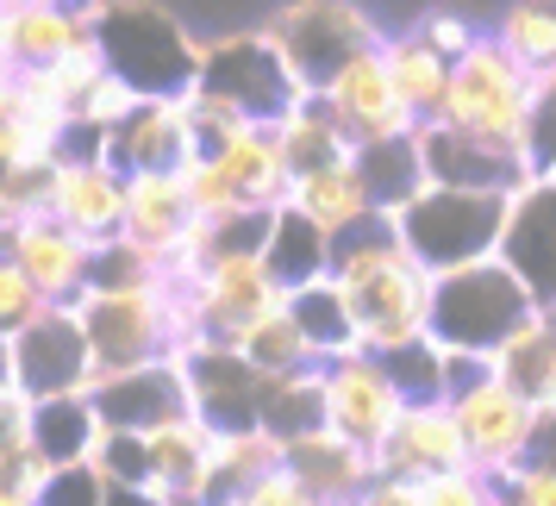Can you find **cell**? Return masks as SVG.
Wrapping results in <instances>:
<instances>
[{
  "mask_svg": "<svg viewBox=\"0 0 556 506\" xmlns=\"http://www.w3.org/2000/svg\"><path fill=\"white\" fill-rule=\"evenodd\" d=\"M331 276L351 301L363 351H394L419 338L431 319V269L406 251L394 213H363L356 226L331 231Z\"/></svg>",
  "mask_w": 556,
  "mask_h": 506,
  "instance_id": "1",
  "label": "cell"
},
{
  "mask_svg": "<svg viewBox=\"0 0 556 506\" xmlns=\"http://www.w3.org/2000/svg\"><path fill=\"white\" fill-rule=\"evenodd\" d=\"M544 306L531 294L519 269L506 263L501 251L494 256H476L463 269H444L431 276V319L426 331L451 351H481V356H501V344L513 331H526Z\"/></svg>",
  "mask_w": 556,
  "mask_h": 506,
  "instance_id": "2",
  "label": "cell"
},
{
  "mask_svg": "<svg viewBox=\"0 0 556 506\" xmlns=\"http://www.w3.org/2000/svg\"><path fill=\"white\" fill-rule=\"evenodd\" d=\"M101 31V51L138 94H188L201 81L206 38L181 26L156 0H76Z\"/></svg>",
  "mask_w": 556,
  "mask_h": 506,
  "instance_id": "3",
  "label": "cell"
},
{
  "mask_svg": "<svg viewBox=\"0 0 556 506\" xmlns=\"http://www.w3.org/2000/svg\"><path fill=\"white\" fill-rule=\"evenodd\" d=\"M506 206H513V194H494V188H444V181H426L394 213V226H401L406 251L419 256L431 276H444V269H463L476 256L501 251Z\"/></svg>",
  "mask_w": 556,
  "mask_h": 506,
  "instance_id": "4",
  "label": "cell"
},
{
  "mask_svg": "<svg viewBox=\"0 0 556 506\" xmlns=\"http://www.w3.org/2000/svg\"><path fill=\"white\" fill-rule=\"evenodd\" d=\"M531 94H538V76H531L519 56L506 51L494 31H481V45L451 69V94H444V126L481 131V138H501V144H519L526 151V113Z\"/></svg>",
  "mask_w": 556,
  "mask_h": 506,
  "instance_id": "5",
  "label": "cell"
},
{
  "mask_svg": "<svg viewBox=\"0 0 556 506\" xmlns=\"http://www.w3.org/2000/svg\"><path fill=\"white\" fill-rule=\"evenodd\" d=\"M263 31L276 38V51L288 56V69L301 76V88H326L356 51L381 45L388 31L376 26L369 7L356 0H281L263 20Z\"/></svg>",
  "mask_w": 556,
  "mask_h": 506,
  "instance_id": "6",
  "label": "cell"
},
{
  "mask_svg": "<svg viewBox=\"0 0 556 506\" xmlns=\"http://www.w3.org/2000/svg\"><path fill=\"white\" fill-rule=\"evenodd\" d=\"M201 88L226 94L231 106H244L256 126H276L294 101H306L313 88H301V76L288 69V56L276 51V38L256 31H226V38H206L201 51Z\"/></svg>",
  "mask_w": 556,
  "mask_h": 506,
  "instance_id": "7",
  "label": "cell"
},
{
  "mask_svg": "<svg viewBox=\"0 0 556 506\" xmlns=\"http://www.w3.org/2000/svg\"><path fill=\"white\" fill-rule=\"evenodd\" d=\"M181 294H188V306H194L201 338H219V344H238L263 313H276V306L288 301V288L269 276L263 256H213Z\"/></svg>",
  "mask_w": 556,
  "mask_h": 506,
  "instance_id": "8",
  "label": "cell"
},
{
  "mask_svg": "<svg viewBox=\"0 0 556 506\" xmlns=\"http://www.w3.org/2000/svg\"><path fill=\"white\" fill-rule=\"evenodd\" d=\"M406 413V394L394 388L388 363L376 351H344L326 356V426L344 431L363 451H381V438L394 431V419Z\"/></svg>",
  "mask_w": 556,
  "mask_h": 506,
  "instance_id": "9",
  "label": "cell"
},
{
  "mask_svg": "<svg viewBox=\"0 0 556 506\" xmlns=\"http://www.w3.org/2000/svg\"><path fill=\"white\" fill-rule=\"evenodd\" d=\"M13 356H20V388L38 401L94 388V351H88L76 301H51L26 331H13Z\"/></svg>",
  "mask_w": 556,
  "mask_h": 506,
  "instance_id": "10",
  "label": "cell"
},
{
  "mask_svg": "<svg viewBox=\"0 0 556 506\" xmlns=\"http://www.w3.org/2000/svg\"><path fill=\"white\" fill-rule=\"evenodd\" d=\"M413 138H419L426 181H444V188H494V194H513V188L531 181V163H526L519 144H501V138H481V131L444 126V119H426Z\"/></svg>",
  "mask_w": 556,
  "mask_h": 506,
  "instance_id": "11",
  "label": "cell"
},
{
  "mask_svg": "<svg viewBox=\"0 0 556 506\" xmlns=\"http://www.w3.org/2000/svg\"><path fill=\"white\" fill-rule=\"evenodd\" d=\"M188 363V388H194V413H201L213 431H244L263 419V388L269 376L256 369L238 344H219V338H194L188 351H176Z\"/></svg>",
  "mask_w": 556,
  "mask_h": 506,
  "instance_id": "12",
  "label": "cell"
},
{
  "mask_svg": "<svg viewBox=\"0 0 556 506\" xmlns=\"http://www.w3.org/2000/svg\"><path fill=\"white\" fill-rule=\"evenodd\" d=\"M456 426H463V444H469V463H476L481 476H513L519 463H526V444H531V413L538 406L513 388V381L488 376L481 388L469 394H456Z\"/></svg>",
  "mask_w": 556,
  "mask_h": 506,
  "instance_id": "13",
  "label": "cell"
},
{
  "mask_svg": "<svg viewBox=\"0 0 556 506\" xmlns=\"http://www.w3.org/2000/svg\"><path fill=\"white\" fill-rule=\"evenodd\" d=\"M319 94H326V106L338 113V126L351 131V144H376V138L419 131L413 106L401 101V88H394V76H388V56H381V45L356 51L351 63H344V69L319 88Z\"/></svg>",
  "mask_w": 556,
  "mask_h": 506,
  "instance_id": "14",
  "label": "cell"
},
{
  "mask_svg": "<svg viewBox=\"0 0 556 506\" xmlns=\"http://www.w3.org/2000/svg\"><path fill=\"white\" fill-rule=\"evenodd\" d=\"M94 406H101L106 426L119 431H156L194 413V388H188V363L181 356H156V363H138V369H119V376L94 381Z\"/></svg>",
  "mask_w": 556,
  "mask_h": 506,
  "instance_id": "15",
  "label": "cell"
},
{
  "mask_svg": "<svg viewBox=\"0 0 556 506\" xmlns=\"http://www.w3.org/2000/svg\"><path fill=\"white\" fill-rule=\"evenodd\" d=\"M463 463H469V444H463V426H456L451 401H406V413L394 419V431L381 438V451H376L381 476H406V481L451 476Z\"/></svg>",
  "mask_w": 556,
  "mask_h": 506,
  "instance_id": "16",
  "label": "cell"
},
{
  "mask_svg": "<svg viewBox=\"0 0 556 506\" xmlns=\"http://www.w3.org/2000/svg\"><path fill=\"white\" fill-rule=\"evenodd\" d=\"M501 256L519 269V281L538 294V306L556 313V176H531L526 188H513Z\"/></svg>",
  "mask_w": 556,
  "mask_h": 506,
  "instance_id": "17",
  "label": "cell"
},
{
  "mask_svg": "<svg viewBox=\"0 0 556 506\" xmlns=\"http://www.w3.org/2000/svg\"><path fill=\"white\" fill-rule=\"evenodd\" d=\"M188 156H194L188 94H144L119 126L106 131V163H119L126 176H138V169H181Z\"/></svg>",
  "mask_w": 556,
  "mask_h": 506,
  "instance_id": "18",
  "label": "cell"
},
{
  "mask_svg": "<svg viewBox=\"0 0 556 506\" xmlns=\"http://www.w3.org/2000/svg\"><path fill=\"white\" fill-rule=\"evenodd\" d=\"M88 45H101V31L76 0H7L0 7V56H13L20 69L63 63Z\"/></svg>",
  "mask_w": 556,
  "mask_h": 506,
  "instance_id": "19",
  "label": "cell"
},
{
  "mask_svg": "<svg viewBox=\"0 0 556 506\" xmlns=\"http://www.w3.org/2000/svg\"><path fill=\"white\" fill-rule=\"evenodd\" d=\"M0 251H7L31 281H38V288H45V301H76V294H88V276H94V244H88L76 226H63L56 213H31V219L13 231Z\"/></svg>",
  "mask_w": 556,
  "mask_h": 506,
  "instance_id": "20",
  "label": "cell"
},
{
  "mask_svg": "<svg viewBox=\"0 0 556 506\" xmlns=\"http://www.w3.org/2000/svg\"><path fill=\"white\" fill-rule=\"evenodd\" d=\"M45 213H56L63 226H76L88 244H106L126 231V169L119 163H56L51 176V201Z\"/></svg>",
  "mask_w": 556,
  "mask_h": 506,
  "instance_id": "21",
  "label": "cell"
},
{
  "mask_svg": "<svg viewBox=\"0 0 556 506\" xmlns=\"http://www.w3.org/2000/svg\"><path fill=\"white\" fill-rule=\"evenodd\" d=\"M151 438V488L169 494L176 506H206L213 501V444L219 431L201 413H181L169 426L144 431Z\"/></svg>",
  "mask_w": 556,
  "mask_h": 506,
  "instance_id": "22",
  "label": "cell"
},
{
  "mask_svg": "<svg viewBox=\"0 0 556 506\" xmlns=\"http://www.w3.org/2000/svg\"><path fill=\"white\" fill-rule=\"evenodd\" d=\"M288 469H294L326 506H344V501H363V488L376 481V451H363L344 431L319 426V431L288 438Z\"/></svg>",
  "mask_w": 556,
  "mask_h": 506,
  "instance_id": "23",
  "label": "cell"
},
{
  "mask_svg": "<svg viewBox=\"0 0 556 506\" xmlns=\"http://www.w3.org/2000/svg\"><path fill=\"white\" fill-rule=\"evenodd\" d=\"M194 226V201L181 169H138L126 176V238H138L144 251L169 256Z\"/></svg>",
  "mask_w": 556,
  "mask_h": 506,
  "instance_id": "24",
  "label": "cell"
},
{
  "mask_svg": "<svg viewBox=\"0 0 556 506\" xmlns=\"http://www.w3.org/2000/svg\"><path fill=\"white\" fill-rule=\"evenodd\" d=\"M213 163L226 169L244 206H288V194H294V169L281 156L276 126H244L226 151H213Z\"/></svg>",
  "mask_w": 556,
  "mask_h": 506,
  "instance_id": "25",
  "label": "cell"
},
{
  "mask_svg": "<svg viewBox=\"0 0 556 506\" xmlns=\"http://www.w3.org/2000/svg\"><path fill=\"white\" fill-rule=\"evenodd\" d=\"M381 56H388V76H394V88H401V101L413 106V119L426 126V119H438L444 113V94H451V56L438 51V45H426L419 31H388L381 38Z\"/></svg>",
  "mask_w": 556,
  "mask_h": 506,
  "instance_id": "26",
  "label": "cell"
},
{
  "mask_svg": "<svg viewBox=\"0 0 556 506\" xmlns=\"http://www.w3.org/2000/svg\"><path fill=\"white\" fill-rule=\"evenodd\" d=\"M263 263H269V276H276L288 294H294V288H306V281L331 276V231L319 226L313 213H301L294 201L276 206V226H269Z\"/></svg>",
  "mask_w": 556,
  "mask_h": 506,
  "instance_id": "27",
  "label": "cell"
},
{
  "mask_svg": "<svg viewBox=\"0 0 556 506\" xmlns=\"http://www.w3.org/2000/svg\"><path fill=\"white\" fill-rule=\"evenodd\" d=\"M276 138H281V156H288V169H294V176H313V169L344 163V156L356 151L351 131L338 126V113L326 106V94H319V88L281 113V119H276Z\"/></svg>",
  "mask_w": 556,
  "mask_h": 506,
  "instance_id": "28",
  "label": "cell"
},
{
  "mask_svg": "<svg viewBox=\"0 0 556 506\" xmlns=\"http://www.w3.org/2000/svg\"><path fill=\"white\" fill-rule=\"evenodd\" d=\"M288 201L301 206V213H313L326 231H344V226H356L363 213H376L369 181H363V169H356V151L344 156V163L313 169V176H294V194H288Z\"/></svg>",
  "mask_w": 556,
  "mask_h": 506,
  "instance_id": "29",
  "label": "cell"
},
{
  "mask_svg": "<svg viewBox=\"0 0 556 506\" xmlns=\"http://www.w3.org/2000/svg\"><path fill=\"white\" fill-rule=\"evenodd\" d=\"M101 431H106V419L94 406V394H51V401H38L31 444L63 469V463H88L94 444H101Z\"/></svg>",
  "mask_w": 556,
  "mask_h": 506,
  "instance_id": "30",
  "label": "cell"
},
{
  "mask_svg": "<svg viewBox=\"0 0 556 506\" xmlns=\"http://www.w3.org/2000/svg\"><path fill=\"white\" fill-rule=\"evenodd\" d=\"M494 363L531 406H556V313H538L526 331H513Z\"/></svg>",
  "mask_w": 556,
  "mask_h": 506,
  "instance_id": "31",
  "label": "cell"
},
{
  "mask_svg": "<svg viewBox=\"0 0 556 506\" xmlns=\"http://www.w3.org/2000/svg\"><path fill=\"white\" fill-rule=\"evenodd\" d=\"M356 169L369 181V201L381 213H401L419 188H426V163H419V138L401 131V138H376V144H356Z\"/></svg>",
  "mask_w": 556,
  "mask_h": 506,
  "instance_id": "32",
  "label": "cell"
},
{
  "mask_svg": "<svg viewBox=\"0 0 556 506\" xmlns=\"http://www.w3.org/2000/svg\"><path fill=\"white\" fill-rule=\"evenodd\" d=\"M288 313H294V326L306 331V344L319 351V363L363 344V338H356V319H351V301H344V288H338V276H319V281H306V288H294V294H288Z\"/></svg>",
  "mask_w": 556,
  "mask_h": 506,
  "instance_id": "33",
  "label": "cell"
},
{
  "mask_svg": "<svg viewBox=\"0 0 556 506\" xmlns=\"http://www.w3.org/2000/svg\"><path fill=\"white\" fill-rule=\"evenodd\" d=\"M256 426L276 431L281 444L326 426V363L294 369V376H269V388H263V419Z\"/></svg>",
  "mask_w": 556,
  "mask_h": 506,
  "instance_id": "34",
  "label": "cell"
},
{
  "mask_svg": "<svg viewBox=\"0 0 556 506\" xmlns=\"http://www.w3.org/2000/svg\"><path fill=\"white\" fill-rule=\"evenodd\" d=\"M238 351L251 356L263 376H294V369H313L319 363V351L306 344V331L294 326V313H288V301L276 306V313H263L244 338H238Z\"/></svg>",
  "mask_w": 556,
  "mask_h": 506,
  "instance_id": "35",
  "label": "cell"
},
{
  "mask_svg": "<svg viewBox=\"0 0 556 506\" xmlns=\"http://www.w3.org/2000/svg\"><path fill=\"white\" fill-rule=\"evenodd\" d=\"M494 38H501L538 81L556 76V7L551 0H519V7H506Z\"/></svg>",
  "mask_w": 556,
  "mask_h": 506,
  "instance_id": "36",
  "label": "cell"
},
{
  "mask_svg": "<svg viewBox=\"0 0 556 506\" xmlns=\"http://www.w3.org/2000/svg\"><path fill=\"white\" fill-rule=\"evenodd\" d=\"M376 356L388 363V376H394V388H401L406 401H444V344L431 331L406 338L394 351H376Z\"/></svg>",
  "mask_w": 556,
  "mask_h": 506,
  "instance_id": "37",
  "label": "cell"
},
{
  "mask_svg": "<svg viewBox=\"0 0 556 506\" xmlns=\"http://www.w3.org/2000/svg\"><path fill=\"white\" fill-rule=\"evenodd\" d=\"M88 463L101 469L106 488H151V438H144V431H119V426H106Z\"/></svg>",
  "mask_w": 556,
  "mask_h": 506,
  "instance_id": "38",
  "label": "cell"
},
{
  "mask_svg": "<svg viewBox=\"0 0 556 506\" xmlns=\"http://www.w3.org/2000/svg\"><path fill=\"white\" fill-rule=\"evenodd\" d=\"M45 306H51V301H45V288H38L13 256L0 251V331H7V338H13V331H26Z\"/></svg>",
  "mask_w": 556,
  "mask_h": 506,
  "instance_id": "39",
  "label": "cell"
},
{
  "mask_svg": "<svg viewBox=\"0 0 556 506\" xmlns=\"http://www.w3.org/2000/svg\"><path fill=\"white\" fill-rule=\"evenodd\" d=\"M526 163L531 176H556V76L538 81L526 113Z\"/></svg>",
  "mask_w": 556,
  "mask_h": 506,
  "instance_id": "40",
  "label": "cell"
},
{
  "mask_svg": "<svg viewBox=\"0 0 556 506\" xmlns=\"http://www.w3.org/2000/svg\"><path fill=\"white\" fill-rule=\"evenodd\" d=\"M31 426H38V394H26L20 381H7L0 388V463L31 451Z\"/></svg>",
  "mask_w": 556,
  "mask_h": 506,
  "instance_id": "41",
  "label": "cell"
},
{
  "mask_svg": "<svg viewBox=\"0 0 556 506\" xmlns=\"http://www.w3.org/2000/svg\"><path fill=\"white\" fill-rule=\"evenodd\" d=\"M413 31H419L426 45H438L451 63H463V56L481 45V26H476V20H463V13H451V7H431V13H419V20H413Z\"/></svg>",
  "mask_w": 556,
  "mask_h": 506,
  "instance_id": "42",
  "label": "cell"
},
{
  "mask_svg": "<svg viewBox=\"0 0 556 506\" xmlns=\"http://www.w3.org/2000/svg\"><path fill=\"white\" fill-rule=\"evenodd\" d=\"M38 506H106V481L94 463H63L51 481H45V494Z\"/></svg>",
  "mask_w": 556,
  "mask_h": 506,
  "instance_id": "43",
  "label": "cell"
},
{
  "mask_svg": "<svg viewBox=\"0 0 556 506\" xmlns=\"http://www.w3.org/2000/svg\"><path fill=\"white\" fill-rule=\"evenodd\" d=\"M426 501L431 506H488L494 501V476H481L476 463H463V469H451V476L426 481Z\"/></svg>",
  "mask_w": 556,
  "mask_h": 506,
  "instance_id": "44",
  "label": "cell"
},
{
  "mask_svg": "<svg viewBox=\"0 0 556 506\" xmlns=\"http://www.w3.org/2000/svg\"><path fill=\"white\" fill-rule=\"evenodd\" d=\"M231 506H326V501H319V494H313V488H306L288 463H281V469H269L263 481H251V488H244Z\"/></svg>",
  "mask_w": 556,
  "mask_h": 506,
  "instance_id": "45",
  "label": "cell"
},
{
  "mask_svg": "<svg viewBox=\"0 0 556 506\" xmlns=\"http://www.w3.org/2000/svg\"><path fill=\"white\" fill-rule=\"evenodd\" d=\"M513 506H556V469L551 463H519L513 476L494 481Z\"/></svg>",
  "mask_w": 556,
  "mask_h": 506,
  "instance_id": "46",
  "label": "cell"
},
{
  "mask_svg": "<svg viewBox=\"0 0 556 506\" xmlns=\"http://www.w3.org/2000/svg\"><path fill=\"white\" fill-rule=\"evenodd\" d=\"M363 506H431L426 501V481H406V476H381L363 488Z\"/></svg>",
  "mask_w": 556,
  "mask_h": 506,
  "instance_id": "47",
  "label": "cell"
},
{
  "mask_svg": "<svg viewBox=\"0 0 556 506\" xmlns=\"http://www.w3.org/2000/svg\"><path fill=\"white\" fill-rule=\"evenodd\" d=\"M526 463H551V469H556V406H538V413H531Z\"/></svg>",
  "mask_w": 556,
  "mask_h": 506,
  "instance_id": "48",
  "label": "cell"
},
{
  "mask_svg": "<svg viewBox=\"0 0 556 506\" xmlns=\"http://www.w3.org/2000/svg\"><path fill=\"white\" fill-rule=\"evenodd\" d=\"M106 506H176V501L156 494V488H106Z\"/></svg>",
  "mask_w": 556,
  "mask_h": 506,
  "instance_id": "49",
  "label": "cell"
},
{
  "mask_svg": "<svg viewBox=\"0 0 556 506\" xmlns=\"http://www.w3.org/2000/svg\"><path fill=\"white\" fill-rule=\"evenodd\" d=\"M7 381H20V356H13V338L0 331V388H7Z\"/></svg>",
  "mask_w": 556,
  "mask_h": 506,
  "instance_id": "50",
  "label": "cell"
},
{
  "mask_svg": "<svg viewBox=\"0 0 556 506\" xmlns=\"http://www.w3.org/2000/svg\"><path fill=\"white\" fill-rule=\"evenodd\" d=\"M0 506H38V501H31V494H20V488H7V481H0Z\"/></svg>",
  "mask_w": 556,
  "mask_h": 506,
  "instance_id": "51",
  "label": "cell"
},
{
  "mask_svg": "<svg viewBox=\"0 0 556 506\" xmlns=\"http://www.w3.org/2000/svg\"><path fill=\"white\" fill-rule=\"evenodd\" d=\"M488 506H513V501H506V494H501V488H494V501H488Z\"/></svg>",
  "mask_w": 556,
  "mask_h": 506,
  "instance_id": "52",
  "label": "cell"
},
{
  "mask_svg": "<svg viewBox=\"0 0 556 506\" xmlns=\"http://www.w3.org/2000/svg\"><path fill=\"white\" fill-rule=\"evenodd\" d=\"M344 506H363V501H344Z\"/></svg>",
  "mask_w": 556,
  "mask_h": 506,
  "instance_id": "53",
  "label": "cell"
},
{
  "mask_svg": "<svg viewBox=\"0 0 556 506\" xmlns=\"http://www.w3.org/2000/svg\"><path fill=\"white\" fill-rule=\"evenodd\" d=\"M0 7H7V0H0Z\"/></svg>",
  "mask_w": 556,
  "mask_h": 506,
  "instance_id": "54",
  "label": "cell"
}]
</instances>
